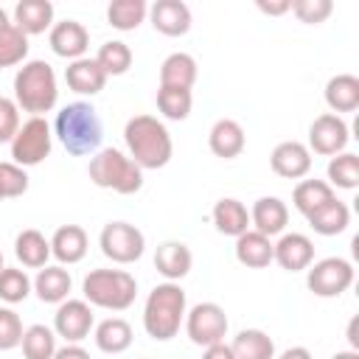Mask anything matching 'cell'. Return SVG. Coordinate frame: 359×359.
Segmentation results:
<instances>
[{
    "label": "cell",
    "mask_w": 359,
    "mask_h": 359,
    "mask_svg": "<svg viewBox=\"0 0 359 359\" xmlns=\"http://www.w3.org/2000/svg\"><path fill=\"white\" fill-rule=\"evenodd\" d=\"M87 174L93 180V185L132 196L143 188V168L132 163L129 154H123L121 149H101L95 151V157H90Z\"/></svg>",
    "instance_id": "8992f818"
},
{
    "label": "cell",
    "mask_w": 359,
    "mask_h": 359,
    "mask_svg": "<svg viewBox=\"0 0 359 359\" xmlns=\"http://www.w3.org/2000/svg\"><path fill=\"white\" fill-rule=\"evenodd\" d=\"M53 149V129L45 118H28L20 123L14 140H11V163L20 168L39 165Z\"/></svg>",
    "instance_id": "ba28073f"
},
{
    "label": "cell",
    "mask_w": 359,
    "mask_h": 359,
    "mask_svg": "<svg viewBox=\"0 0 359 359\" xmlns=\"http://www.w3.org/2000/svg\"><path fill=\"white\" fill-rule=\"evenodd\" d=\"M3 266H6V264H3V252H0V269H3Z\"/></svg>",
    "instance_id": "f907efd6"
},
{
    "label": "cell",
    "mask_w": 359,
    "mask_h": 359,
    "mask_svg": "<svg viewBox=\"0 0 359 359\" xmlns=\"http://www.w3.org/2000/svg\"><path fill=\"white\" fill-rule=\"evenodd\" d=\"M22 320L11 306H0V351H11L22 342Z\"/></svg>",
    "instance_id": "b9f144b4"
},
{
    "label": "cell",
    "mask_w": 359,
    "mask_h": 359,
    "mask_svg": "<svg viewBox=\"0 0 359 359\" xmlns=\"http://www.w3.org/2000/svg\"><path fill=\"white\" fill-rule=\"evenodd\" d=\"M28 191V174L17 163H0V196L17 199Z\"/></svg>",
    "instance_id": "ab89813d"
},
{
    "label": "cell",
    "mask_w": 359,
    "mask_h": 359,
    "mask_svg": "<svg viewBox=\"0 0 359 359\" xmlns=\"http://www.w3.org/2000/svg\"><path fill=\"white\" fill-rule=\"evenodd\" d=\"M20 348H22L25 359H53V353H56V334H53V328L42 325V323L28 325L22 331Z\"/></svg>",
    "instance_id": "836d02e7"
},
{
    "label": "cell",
    "mask_w": 359,
    "mask_h": 359,
    "mask_svg": "<svg viewBox=\"0 0 359 359\" xmlns=\"http://www.w3.org/2000/svg\"><path fill=\"white\" fill-rule=\"evenodd\" d=\"M149 17L146 0H112L107 6V22L115 31H135Z\"/></svg>",
    "instance_id": "d6a6232c"
},
{
    "label": "cell",
    "mask_w": 359,
    "mask_h": 359,
    "mask_svg": "<svg viewBox=\"0 0 359 359\" xmlns=\"http://www.w3.org/2000/svg\"><path fill=\"white\" fill-rule=\"evenodd\" d=\"M87 233L84 227L79 224H62L56 227V233L50 236V255L59 261V264H79L84 255H87Z\"/></svg>",
    "instance_id": "44dd1931"
},
{
    "label": "cell",
    "mask_w": 359,
    "mask_h": 359,
    "mask_svg": "<svg viewBox=\"0 0 359 359\" xmlns=\"http://www.w3.org/2000/svg\"><path fill=\"white\" fill-rule=\"evenodd\" d=\"M275 359H311V351L309 348H303V345H294V348H286L280 356H275Z\"/></svg>",
    "instance_id": "7dc6e473"
},
{
    "label": "cell",
    "mask_w": 359,
    "mask_h": 359,
    "mask_svg": "<svg viewBox=\"0 0 359 359\" xmlns=\"http://www.w3.org/2000/svg\"><path fill=\"white\" fill-rule=\"evenodd\" d=\"M93 328H95V317H93V306L87 300L67 297L65 303H59V309L53 314V334L56 337H62L65 342H81L90 337Z\"/></svg>",
    "instance_id": "7c38bea8"
},
{
    "label": "cell",
    "mask_w": 359,
    "mask_h": 359,
    "mask_svg": "<svg viewBox=\"0 0 359 359\" xmlns=\"http://www.w3.org/2000/svg\"><path fill=\"white\" fill-rule=\"evenodd\" d=\"M14 255L22 266L28 269H42L48 266V258H50V238H45L39 230L28 227L22 233H17L14 238Z\"/></svg>",
    "instance_id": "83f0119b"
},
{
    "label": "cell",
    "mask_w": 359,
    "mask_h": 359,
    "mask_svg": "<svg viewBox=\"0 0 359 359\" xmlns=\"http://www.w3.org/2000/svg\"><path fill=\"white\" fill-rule=\"evenodd\" d=\"M286 224H289V208L283 199H278V196L255 199V205L250 210V230H258L261 236L272 238V236L286 233Z\"/></svg>",
    "instance_id": "e0dca14e"
},
{
    "label": "cell",
    "mask_w": 359,
    "mask_h": 359,
    "mask_svg": "<svg viewBox=\"0 0 359 359\" xmlns=\"http://www.w3.org/2000/svg\"><path fill=\"white\" fill-rule=\"evenodd\" d=\"M191 107H194L191 90H180V87H160L157 90V109L163 118L185 121L191 115Z\"/></svg>",
    "instance_id": "8d00e7d4"
},
{
    "label": "cell",
    "mask_w": 359,
    "mask_h": 359,
    "mask_svg": "<svg viewBox=\"0 0 359 359\" xmlns=\"http://www.w3.org/2000/svg\"><path fill=\"white\" fill-rule=\"evenodd\" d=\"M188 303H185V289L180 283H157L146 303H143V328L151 339L168 342L171 337L180 334V325L185 320Z\"/></svg>",
    "instance_id": "3957f363"
},
{
    "label": "cell",
    "mask_w": 359,
    "mask_h": 359,
    "mask_svg": "<svg viewBox=\"0 0 359 359\" xmlns=\"http://www.w3.org/2000/svg\"><path fill=\"white\" fill-rule=\"evenodd\" d=\"M31 286H34V292L42 303H56L59 306V303L67 300V294L73 289V278L62 264H56V266H42L36 272V278L31 280Z\"/></svg>",
    "instance_id": "cb8c5ba5"
},
{
    "label": "cell",
    "mask_w": 359,
    "mask_h": 359,
    "mask_svg": "<svg viewBox=\"0 0 359 359\" xmlns=\"http://www.w3.org/2000/svg\"><path fill=\"white\" fill-rule=\"evenodd\" d=\"M236 261L247 269H264L272 264V238L258 230H247L236 238Z\"/></svg>",
    "instance_id": "4316f807"
},
{
    "label": "cell",
    "mask_w": 359,
    "mask_h": 359,
    "mask_svg": "<svg viewBox=\"0 0 359 359\" xmlns=\"http://www.w3.org/2000/svg\"><path fill=\"white\" fill-rule=\"evenodd\" d=\"M53 359H93V356H90L79 342H65L62 348H56Z\"/></svg>",
    "instance_id": "ee69618b"
},
{
    "label": "cell",
    "mask_w": 359,
    "mask_h": 359,
    "mask_svg": "<svg viewBox=\"0 0 359 359\" xmlns=\"http://www.w3.org/2000/svg\"><path fill=\"white\" fill-rule=\"evenodd\" d=\"M81 294L95 309L126 311L137 297V280L126 269H93L81 280Z\"/></svg>",
    "instance_id": "5b68a950"
},
{
    "label": "cell",
    "mask_w": 359,
    "mask_h": 359,
    "mask_svg": "<svg viewBox=\"0 0 359 359\" xmlns=\"http://www.w3.org/2000/svg\"><path fill=\"white\" fill-rule=\"evenodd\" d=\"M65 81H67V87H70L73 93L93 98V95H98V93L104 90L107 73L98 67L95 59L81 56V59H76V62H70V65L65 67Z\"/></svg>",
    "instance_id": "d6986e66"
},
{
    "label": "cell",
    "mask_w": 359,
    "mask_h": 359,
    "mask_svg": "<svg viewBox=\"0 0 359 359\" xmlns=\"http://www.w3.org/2000/svg\"><path fill=\"white\" fill-rule=\"evenodd\" d=\"M210 219H213V227L222 236H230V238H238L241 233L250 230V210H247L244 202H238L233 196L219 199L210 210Z\"/></svg>",
    "instance_id": "603a6c76"
},
{
    "label": "cell",
    "mask_w": 359,
    "mask_h": 359,
    "mask_svg": "<svg viewBox=\"0 0 359 359\" xmlns=\"http://www.w3.org/2000/svg\"><path fill=\"white\" fill-rule=\"evenodd\" d=\"M191 266H194V255L182 241H163L154 252V269L171 283L182 280L191 272Z\"/></svg>",
    "instance_id": "ffe728a7"
},
{
    "label": "cell",
    "mask_w": 359,
    "mask_h": 359,
    "mask_svg": "<svg viewBox=\"0 0 359 359\" xmlns=\"http://www.w3.org/2000/svg\"><path fill=\"white\" fill-rule=\"evenodd\" d=\"M6 25H11V20H8V14H6V8L0 6V28H6Z\"/></svg>",
    "instance_id": "681fc988"
},
{
    "label": "cell",
    "mask_w": 359,
    "mask_h": 359,
    "mask_svg": "<svg viewBox=\"0 0 359 359\" xmlns=\"http://www.w3.org/2000/svg\"><path fill=\"white\" fill-rule=\"evenodd\" d=\"M202 359H236V356H233V351H230L227 342H216V345H208L205 348Z\"/></svg>",
    "instance_id": "bcb514c9"
},
{
    "label": "cell",
    "mask_w": 359,
    "mask_h": 359,
    "mask_svg": "<svg viewBox=\"0 0 359 359\" xmlns=\"http://www.w3.org/2000/svg\"><path fill=\"white\" fill-rule=\"evenodd\" d=\"M0 202H3V196H0Z\"/></svg>",
    "instance_id": "816d5d0a"
},
{
    "label": "cell",
    "mask_w": 359,
    "mask_h": 359,
    "mask_svg": "<svg viewBox=\"0 0 359 359\" xmlns=\"http://www.w3.org/2000/svg\"><path fill=\"white\" fill-rule=\"evenodd\" d=\"M98 247L112 264H135L146 250V236L129 222H109L98 236Z\"/></svg>",
    "instance_id": "30bf717a"
},
{
    "label": "cell",
    "mask_w": 359,
    "mask_h": 359,
    "mask_svg": "<svg viewBox=\"0 0 359 359\" xmlns=\"http://www.w3.org/2000/svg\"><path fill=\"white\" fill-rule=\"evenodd\" d=\"M123 140H126L132 163L140 165L143 171H157V168L168 165V160L174 154L171 135H168L165 123L157 121L154 115L129 118L123 126Z\"/></svg>",
    "instance_id": "6da1fadb"
},
{
    "label": "cell",
    "mask_w": 359,
    "mask_h": 359,
    "mask_svg": "<svg viewBox=\"0 0 359 359\" xmlns=\"http://www.w3.org/2000/svg\"><path fill=\"white\" fill-rule=\"evenodd\" d=\"M328 185L342 188V191L359 188V154H353V151L334 154L328 160Z\"/></svg>",
    "instance_id": "e575fe53"
},
{
    "label": "cell",
    "mask_w": 359,
    "mask_h": 359,
    "mask_svg": "<svg viewBox=\"0 0 359 359\" xmlns=\"http://www.w3.org/2000/svg\"><path fill=\"white\" fill-rule=\"evenodd\" d=\"M325 104L334 115L359 109V79L353 73H337L325 84Z\"/></svg>",
    "instance_id": "d4e9b609"
},
{
    "label": "cell",
    "mask_w": 359,
    "mask_h": 359,
    "mask_svg": "<svg viewBox=\"0 0 359 359\" xmlns=\"http://www.w3.org/2000/svg\"><path fill=\"white\" fill-rule=\"evenodd\" d=\"M149 20L163 36H182L191 31V8L182 0H157L149 6Z\"/></svg>",
    "instance_id": "2e32d148"
},
{
    "label": "cell",
    "mask_w": 359,
    "mask_h": 359,
    "mask_svg": "<svg viewBox=\"0 0 359 359\" xmlns=\"http://www.w3.org/2000/svg\"><path fill=\"white\" fill-rule=\"evenodd\" d=\"M208 146H210V151H213L216 157L233 160V157H238V154L244 151L247 135H244V129H241L238 121H233V118H219V121L210 126V132H208Z\"/></svg>",
    "instance_id": "ac0fdd59"
},
{
    "label": "cell",
    "mask_w": 359,
    "mask_h": 359,
    "mask_svg": "<svg viewBox=\"0 0 359 359\" xmlns=\"http://www.w3.org/2000/svg\"><path fill=\"white\" fill-rule=\"evenodd\" d=\"M20 129V107L14 98L0 95V143H11Z\"/></svg>",
    "instance_id": "7bdbcfd3"
},
{
    "label": "cell",
    "mask_w": 359,
    "mask_h": 359,
    "mask_svg": "<svg viewBox=\"0 0 359 359\" xmlns=\"http://www.w3.org/2000/svg\"><path fill=\"white\" fill-rule=\"evenodd\" d=\"M25 56H28V36L14 22L0 28V70L22 65Z\"/></svg>",
    "instance_id": "74e56055"
},
{
    "label": "cell",
    "mask_w": 359,
    "mask_h": 359,
    "mask_svg": "<svg viewBox=\"0 0 359 359\" xmlns=\"http://www.w3.org/2000/svg\"><path fill=\"white\" fill-rule=\"evenodd\" d=\"M53 135L67 149V154L84 157V154L98 151L101 137H104V126H101V118L90 101H73L56 112Z\"/></svg>",
    "instance_id": "7a4b0ae2"
},
{
    "label": "cell",
    "mask_w": 359,
    "mask_h": 359,
    "mask_svg": "<svg viewBox=\"0 0 359 359\" xmlns=\"http://www.w3.org/2000/svg\"><path fill=\"white\" fill-rule=\"evenodd\" d=\"M48 42H50V50L56 56H62L67 62H76L87 53L90 34L79 20H62V22H53V28L48 34Z\"/></svg>",
    "instance_id": "9a60e30c"
},
{
    "label": "cell",
    "mask_w": 359,
    "mask_h": 359,
    "mask_svg": "<svg viewBox=\"0 0 359 359\" xmlns=\"http://www.w3.org/2000/svg\"><path fill=\"white\" fill-rule=\"evenodd\" d=\"M93 339H95V348H98V351L115 356V353H123V351L132 345L135 334H132V325H129L123 317H107V320H101V323L95 325Z\"/></svg>",
    "instance_id": "f1b7e54d"
},
{
    "label": "cell",
    "mask_w": 359,
    "mask_h": 359,
    "mask_svg": "<svg viewBox=\"0 0 359 359\" xmlns=\"http://www.w3.org/2000/svg\"><path fill=\"white\" fill-rule=\"evenodd\" d=\"M331 359H359V353L356 351H337Z\"/></svg>",
    "instance_id": "c3c4849f"
},
{
    "label": "cell",
    "mask_w": 359,
    "mask_h": 359,
    "mask_svg": "<svg viewBox=\"0 0 359 359\" xmlns=\"http://www.w3.org/2000/svg\"><path fill=\"white\" fill-rule=\"evenodd\" d=\"M337 194H334V188L325 182V180H300L297 185H294V191H292V202H294V208L303 213V216H309V213H314L317 208H323L325 202H331Z\"/></svg>",
    "instance_id": "1f68e13d"
},
{
    "label": "cell",
    "mask_w": 359,
    "mask_h": 359,
    "mask_svg": "<svg viewBox=\"0 0 359 359\" xmlns=\"http://www.w3.org/2000/svg\"><path fill=\"white\" fill-rule=\"evenodd\" d=\"M31 278L25 275V269H17V266H3L0 269V300L14 306V303H22L28 294H31Z\"/></svg>",
    "instance_id": "f35d334b"
},
{
    "label": "cell",
    "mask_w": 359,
    "mask_h": 359,
    "mask_svg": "<svg viewBox=\"0 0 359 359\" xmlns=\"http://www.w3.org/2000/svg\"><path fill=\"white\" fill-rule=\"evenodd\" d=\"M258 6V11H264V14H269V17H280V14H286L289 8H292V0H258L255 3Z\"/></svg>",
    "instance_id": "f6af8a7d"
},
{
    "label": "cell",
    "mask_w": 359,
    "mask_h": 359,
    "mask_svg": "<svg viewBox=\"0 0 359 359\" xmlns=\"http://www.w3.org/2000/svg\"><path fill=\"white\" fill-rule=\"evenodd\" d=\"M95 62L107 73V79L109 76H123L132 67V48L126 42H121V39H109V42H104L98 48Z\"/></svg>",
    "instance_id": "d590c367"
},
{
    "label": "cell",
    "mask_w": 359,
    "mask_h": 359,
    "mask_svg": "<svg viewBox=\"0 0 359 359\" xmlns=\"http://www.w3.org/2000/svg\"><path fill=\"white\" fill-rule=\"evenodd\" d=\"M182 325H185L188 339H191L194 345H199V348H208V345L224 342L227 328H230L224 309H222L219 303H210V300L191 306V309L185 311Z\"/></svg>",
    "instance_id": "9c48e42d"
},
{
    "label": "cell",
    "mask_w": 359,
    "mask_h": 359,
    "mask_svg": "<svg viewBox=\"0 0 359 359\" xmlns=\"http://www.w3.org/2000/svg\"><path fill=\"white\" fill-rule=\"evenodd\" d=\"M269 165L283 180H303L311 171V151L300 140H283V143H278L272 149Z\"/></svg>",
    "instance_id": "5bb4252c"
},
{
    "label": "cell",
    "mask_w": 359,
    "mask_h": 359,
    "mask_svg": "<svg viewBox=\"0 0 359 359\" xmlns=\"http://www.w3.org/2000/svg\"><path fill=\"white\" fill-rule=\"evenodd\" d=\"M230 351L236 359H275V342L261 328H241L233 337Z\"/></svg>",
    "instance_id": "4dcf8cb0"
},
{
    "label": "cell",
    "mask_w": 359,
    "mask_h": 359,
    "mask_svg": "<svg viewBox=\"0 0 359 359\" xmlns=\"http://www.w3.org/2000/svg\"><path fill=\"white\" fill-rule=\"evenodd\" d=\"M272 261L286 272H303L314 261V241L306 233H280L272 241Z\"/></svg>",
    "instance_id": "4fadbf2b"
},
{
    "label": "cell",
    "mask_w": 359,
    "mask_h": 359,
    "mask_svg": "<svg viewBox=\"0 0 359 359\" xmlns=\"http://www.w3.org/2000/svg\"><path fill=\"white\" fill-rule=\"evenodd\" d=\"M59 84L56 73L45 59H28L14 76V104L31 118H42L56 107Z\"/></svg>",
    "instance_id": "277c9868"
},
{
    "label": "cell",
    "mask_w": 359,
    "mask_h": 359,
    "mask_svg": "<svg viewBox=\"0 0 359 359\" xmlns=\"http://www.w3.org/2000/svg\"><path fill=\"white\" fill-rule=\"evenodd\" d=\"M199 76L196 59L191 53H168L160 65V87H180V90H191L194 81Z\"/></svg>",
    "instance_id": "484cf974"
},
{
    "label": "cell",
    "mask_w": 359,
    "mask_h": 359,
    "mask_svg": "<svg viewBox=\"0 0 359 359\" xmlns=\"http://www.w3.org/2000/svg\"><path fill=\"white\" fill-rule=\"evenodd\" d=\"M300 22L306 25H320L331 17L334 11V3L331 0H292V8H289Z\"/></svg>",
    "instance_id": "60d3db41"
},
{
    "label": "cell",
    "mask_w": 359,
    "mask_h": 359,
    "mask_svg": "<svg viewBox=\"0 0 359 359\" xmlns=\"http://www.w3.org/2000/svg\"><path fill=\"white\" fill-rule=\"evenodd\" d=\"M14 25L25 34H45L53 28V3L50 0H20L14 6Z\"/></svg>",
    "instance_id": "7402d4cb"
},
{
    "label": "cell",
    "mask_w": 359,
    "mask_h": 359,
    "mask_svg": "<svg viewBox=\"0 0 359 359\" xmlns=\"http://www.w3.org/2000/svg\"><path fill=\"white\" fill-rule=\"evenodd\" d=\"M306 219H309V224H311L314 233H320V236H339L351 224V208L334 196L331 202H325L323 208H317L314 213H309Z\"/></svg>",
    "instance_id": "f546056e"
},
{
    "label": "cell",
    "mask_w": 359,
    "mask_h": 359,
    "mask_svg": "<svg viewBox=\"0 0 359 359\" xmlns=\"http://www.w3.org/2000/svg\"><path fill=\"white\" fill-rule=\"evenodd\" d=\"M353 278H356L353 264L339 255L311 261V266L306 269V286L317 297H339L353 286Z\"/></svg>",
    "instance_id": "52a82bcc"
},
{
    "label": "cell",
    "mask_w": 359,
    "mask_h": 359,
    "mask_svg": "<svg viewBox=\"0 0 359 359\" xmlns=\"http://www.w3.org/2000/svg\"><path fill=\"white\" fill-rule=\"evenodd\" d=\"M348 140H351V135H348V123L342 121V115L323 112L309 126V151H314V154H323V157L342 154Z\"/></svg>",
    "instance_id": "8fae6325"
}]
</instances>
